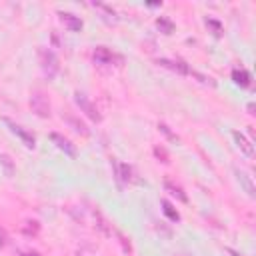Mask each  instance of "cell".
Wrapping results in <instances>:
<instances>
[{
	"mask_svg": "<svg viewBox=\"0 0 256 256\" xmlns=\"http://www.w3.org/2000/svg\"><path fill=\"white\" fill-rule=\"evenodd\" d=\"M38 60H40V68H42V72L48 76V80H52V78L58 74L60 62H58V56H56L50 48H40V50H38Z\"/></svg>",
	"mask_w": 256,
	"mask_h": 256,
	"instance_id": "obj_1",
	"label": "cell"
},
{
	"mask_svg": "<svg viewBox=\"0 0 256 256\" xmlns=\"http://www.w3.org/2000/svg\"><path fill=\"white\" fill-rule=\"evenodd\" d=\"M92 58H94V62H98L102 66H122L124 64V56L106 46H96L92 52Z\"/></svg>",
	"mask_w": 256,
	"mask_h": 256,
	"instance_id": "obj_2",
	"label": "cell"
},
{
	"mask_svg": "<svg viewBox=\"0 0 256 256\" xmlns=\"http://www.w3.org/2000/svg\"><path fill=\"white\" fill-rule=\"evenodd\" d=\"M30 108L40 118H48L50 116V102H48V96L42 90H34L30 94Z\"/></svg>",
	"mask_w": 256,
	"mask_h": 256,
	"instance_id": "obj_3",
	"label": "cell"
},
{
	"mask_svg": "<svg viewBox=\"0 0 256 256\" xmlns=\"http://www.w3.org/2000/svg\"><path fill=\"white\" fill-rule=\"evenodd\" d=\"M74 102L80 106V110H82L90 120H94V122H100V120H102V114L98 112L96 104L88 100V96H86V94H82V92H74Z\"/></svg>",
	"mask_w": 256,
	"mask_h": 256,
	"instance_id": "obj_4",
	"label": "cell"
},
{
	"mask_svg": "<svg viewBox=\"0 0 256 256\" xmlns=\"http://www.w3.org/2000/svg\"><path fill=\"white\" fill-rule=\"evenodd\" d=\"M4 124L10 128V132H12L14 136H18V138L22 140V144H24L26 148H34V146H36V138H34L32 132H28L26 128H22L20 124H16V122L10 120V118H4Z\"/></svg>",
	"mask_w": 256,
	"mask_h": 256,
	"instance_id": "obj_5",
	"label": "cell"
},
{
	"mask_svg": "<svg viewBox=\"0 0 256 256\" xmlns=\"http://www.w3.org/2000/svg\"><path fill=\"white\" fill-rule=\"evenodd\" d=\"M50 140L54 142V146L58 148V150H62L66 156H70V158H76V146L66 138V136H62V134H58V132H50Z\"/></svg>",
	"mask_w": 256,
	"mask_h": 256,
	"instance_id": "obj_6",
	"label": "cell"
},
{
	"mask_svg": "<svg viewBox=\"0 0 256 256\" xmlns=\"http://www.w3.org/2000/svg\"><path fill=\"white\" fill-rule=\"evenodd\" d=\"M156 64H158V66H162V68H168V70H172V72H176V74H190V72H192V70H190V66H188L184 60L158 58V60H156Z\"/></svg>",
	"mask_w": 256,
	"mask_h": 256,
	"instance_id": "obj_7",
	"label": "cell"
},
{
	"mask_svg": "<svg viewBox=\"0 0 256 256\" xmlns=\"http://www.w3.org/2000/svg\"><path fill=\"white\" fill-rule=\"evenodd\" d=\"M234 176L238 180V184L242 186V190L248 194V198H256V188H254V182H252V176H248L244 170L240 168H234Z\"/></svg>",
	"mask_w": 256,
	"mask_h": 256,
	"instance_id": "obj_8",
	"label": "cell"
},
{
	"mask_svg": "<svg viewBox=\"0 0 256 256\" xmlns=\"http://www.w3.org/2000/svg\"><path fill=\"white\" fill-rule=\"evenodd\" d=\"M232 138L236 140V146L240 148V152H242L246 158H252V156H254V146H252V142H250L242 132L234 130V132H232Z\"/></svg>",
	"mask_w": 256,
	"mask_h": 256,
	"instance_id": "obj_9",
	"label": "cell"
},
{
	"mask_svg": "<svg viewBox=\"0 0 256 256\" xmlns=\"http://www.w3.org/2000/svg\"><path fill=\"white\" fill-rule=\"evenodd\" d=\"M92 218H94V226L104 234V236H112V232H114V228L110 226V222L104 218V214H102L100 210H92Z\"/></svg>",
	"mask_w": 256,
	"mask_h": 256,
	"instance_id": "obj_10",
	"label": "cell"
},
{
	"mask_svg": "<svg viewBox=\"0 0 256 256\" xmlns=\"http://www.w3.org/2000/svg\"><path fill=\"white\" fill-rule=\"evenodd\" d=\"M62 120H66V122H68V126H70L74 132H78V134H82V136H88V134H90L88 126H86L82 120H78L76 116H72V114L64 112V114H62Z\"/></svg>",
	"mask_w": 256,
	"mask_h": 256,
	"instance_id": "obj_11",
	"label": "cell"
},
{
	"mask_svg": "<svg viewBox=\"0 0 256 256\" xmlns=\"http://www.w3.org/2000/svg\"><path fill=\"white\" fill-rule=\"evenodd\" d=\"M58 16H60V20L66 24V28L70 32H80L82 30V20L78 16H74L72 12H60Z\"/></svg>",
	"mask_w": 256,
	"mask_h": 256,
	"instance_id": "obj_12",
	"label": "cell"
},
{
	"mask_svg": "<svg viewBox=\"0 0 256 256\" xmlns=\"http://www.w3.org/2000/svg\"><path fill=\"white\" fill-rule=\"evenodd\" d=\"M232 80L238 84V86H242V88H246V86H250V72L248 70H244V68H236L234 72H232Z\"/></svg>",
	"mask_w": 256,
	"mask_h": 256,
	"instance_id": "obj_13",
	"label": "cell"
},
{
	"mask_svg": "<svg viewBox=\"0 0 256 256\" xmlns=\"http://www.w3.org/2000/svg\"><path fill=\"white\" fill-rule=\"evenodd\" d=\"M164 188H166V190H168L172 196H176L180 202H188V196L184 194V190H182L178 184H174L172 180H164Z\"/></svg>",
	"mask_w": 256,
	"mask_h": 256,
	"instance_id": "obj_14",
	"label": "cell"
},
{
	"mask_svg": "<svg viewBox=\"0 0 256 256\" xmlns=\"http://www.w3.org/2000/svg\"><path fill=\"white\" fill-rule=\"evenodd\" d=\"M162 212L172 220V222H178L180 220V214H178V210L172 206V204L168 202V200H162Z\"/></svg>",
	"mask_w": 256,
	"mask_h": 256,
	"instance_id": "obj_15",
	"label": "cell"
},
{
	"mask_svg": "<svg viewBox=\"0 0 256 256\" xmlns=\"http://www.w3.org/2000/svg\"><path fill=\"white\" fill-rule=\"evenodd\" d=\"M0 166L4 168L6 176H14V162L8 154H0Z\"/></svg>",
	"mask_w": 256,
	"mask_h": 256,
	"instance_id": "obj_16",
	"label": "cell"
},
{
	"mask_svg": "<svg viewBox=\"0 0 256 256\" xmlns=\"http://www.w3.org/2000/svg\"><path fill=\"white\" fill-rule=\"evenodd\" d=\"M156 26H158L160 32H164V34H172V32H174V22L168 20V18H164V16L156 18Z\"/></svg>",
	"mask_w": 256,
	"mask_h": 256,
	"instance_id": "obj_17",
	"label": "cell"
},
{
	"mask_svg": "<svg viewBox=\"0 0 256 256\" xmlns=\"http://www.w3.org/2000/svg\"><path fill=\"white\" fill-rule=\"evenodd\" d=\"M22 232H24L26 236H36V234L40 232V224H38L36 220H28V222L22 224Z\"/></svg>",
	"mask_w": 256,
	"mask_h": 256,
	"instance_id": "obj_18",
	"label": "cell"
},
{
	"mask_svg": "<svg viewBox=\"0 0 256 256\" xmlns=\"http://www.w3.org/2000/svg\"><path fill=\"white\" fill-rule=\"evenodd\" d=\"M158 130H160L162 134H166V136H168L172 142H180V138H178V136H176V134H174V132H172V130H170L166 124H162V122H160V124H158Z\"/></svg>",
	"mask_w": 256,
	"mask_h": 256,
	"instance_id": "obj_19",
	"label": "cell"
},
{
	"mask_svg": "<svg viewBox=\"0 0 256 256\" xmlns=\"http://www.w3.org/2000/svg\"><path fill=\"white\" fill-rule=\"evenodd\" d=\"M206 26H210V28H212V34H214V36H220V34H222V26H220V22H216V20H212V18H206Z\"/></svg>",
	"mask_w": 256,
	"mask_h": 256,
	"instance_id": "obj_20",
	"label": "cell"
},
{
	"mask_svg": "<svg viewBox=\"0 0 256 256\" xmlns=\"http://www.w3.org/2000/svg\"><path fill=\"white\" fill-rule=\"evenodd\" d=\"M114 234H116V236L120 238V244H122V248H124V252H128V254H130V252H132V246H130V240H128V238H126V236H124L122 232H118V230H114Z\"/></svg>",
	"mask_w": 256,
	"mask_h": 256,
	"instance_id": "obj_21",
	"label": "cell"
},
{
	"mask_svg": "<svg viewBox=\"0 0 256 256\" xmlns=\"http://www.w3.org/2000/svg\"><path fill=\"white\" fill-rule=\"evenodd\" d=\"M154 154H156V158H160L162 162H170V156H168V152L162 148V146H156L154 148Z\"/></svg>",
	"mask_w": 256,
	"mask_h": 256,
	"instance_id": "obj_22",
	"label": "cell"
},
{
	"mask_svg": "<svg viewBox=\"0 0 256 256\" xmlns=\"http://www.w3.org/2000/svg\"><path fill=\"white\" fill-rule=\"evenodd\" d=\"M6 244H8V236H6V232L2 228H0V248H4Z\"/></svg>",
	"mask_w": 256,
	"mask_h": 256,
	"instance_id": "obj_23",
	"label": "cell"
},
{
	"mask_svg": "<svg viewBox=\"0 0 256 256\" xmlns=\"http://www.w3.org/2000/svg\"><path fill=\"white\" fill-rule=\"evenodd\" d=\"M226 252H228L230 256H242L240 252H236V250H232V248H226Z\"/></svg>",
	"mask_w": 256,
	"mask_h": 256,
	"instance_id": "obj_24",
	"label": "cell"
},
{
	"mask_svg": "<svg viewBox=\"0 0 256 256\" xmlns=\"http://www.w3.org/2000/svg\"><path fill=\"white\" fill-rule=\"evenodd\" d=\"M248 112H250V114H254V104H252V102L248 104Z\"/></svg>",
	"mask_w": 256,
	"mask_h": 256,
	"instance_id": "obj_25",
	"label": "cell"
},
{
	"mask_svg": "<svg viewBox=\"0 0 256 256\" xmlns=\"http://www.w3.org/2000/svg\"><path fill=\"white\" fill-rule=\"evenodd\" d=\"M24 256H40V254H36V252H32V254H24Z\"/></svg>",
	"mask_w": 256,
	"mask_h": 256,
	"instance_id": "obj_26",
	"label": "cell"
},
{
	"mask_svg": "<svg viewBox=\"0 0 256 256\" xmlns=\"http://www.w3.org/2000/svg\"><path fill=\"white\" fill-rule=\"evenodd\" d=\"M180 256H182V254H180Z\"/></svg>",
	"mask_w": 256,
	"mask_h": 256,
	"instance_id": "obj_27",
	"label": "cell"
}]
</instances>
